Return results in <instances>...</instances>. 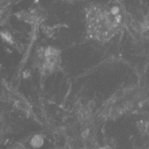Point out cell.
<instances>
[{
	"instance_id": "obj_2",
	"label": "cell",
	"mask_w": 149,
	"mask_h": 149,
	"mask_svg": "<svg viewBox=\"0 0 149 149\" xmlns=\"http://www.w3.org/2000/svg\"><path fill=\"white\" fill-rule=\"evenodd\" d=\"M40 142H42V139L40 137V136H34V137L32 139V141H31V145L34 144L35 142H37L35 147H40L41 145H42V143H41V142L40 143Z\"/></svg>"
},
{
	"instance_id": "obj_3",
	"label": "cell",
	"mask_w": 149,
	"mask_h": 149,
	"mask_svg": "<svg viewBox=\"0 0 149 149\" xmlns=\"http://www.w3.org/2000/svg\"><path fill=\"white\" fill-rule=\"evenodd\" d=\"M68 2L70 1V2H75V1H77V0H67Z\"/></svg>"
},
{
	"instance_id": "obj_1",
	"label": "cell",
	"mask_w": 149,
	"mask_h": 149,
	"mask_svg": "<svg viewBox=\"0 0 149 149\" xmlns=\"http://www.w3.org/2000/svg\"><path fill=\"white\" fill-rule=\"evenodd\" d=\"M86 19L89 34L98 40H110L116 34L121 23V16L116 8L107 10L92 7L88 10Z\"/></svg>"
}]
</instances>
